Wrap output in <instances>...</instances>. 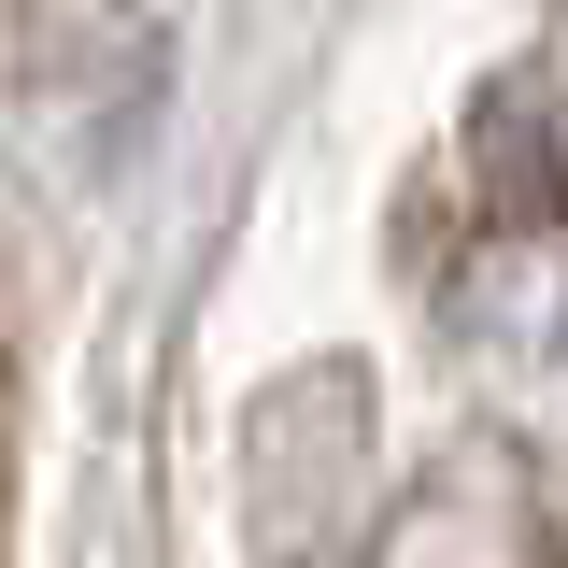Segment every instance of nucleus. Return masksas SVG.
<instances>
[{
    "mask_svg": "<svg viewBox=\"0 0 568 568\" xmlns=\"http://www.w3.org/2000/svg\"><path fill=\"white\" fill-rule=\"evenodd\" d=\"M555 568H568V555H555Z\"/></svg>",
    "mask_w": 568,
    "mask_h": 568,
    "instance_id": "obj_1",
    "label": "nucleus"
}]
</instances>
